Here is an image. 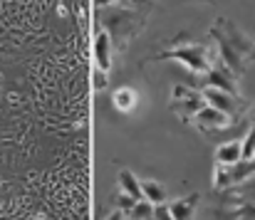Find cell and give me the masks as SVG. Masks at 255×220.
<instances>
[{"label": "cell", "instance_id": "1", "mask_svg": "<svg viewBox=\"0 0 255 220\" xmlns=\"http://www.w3.org/2000/svg\"><path fill=\"white\" fill-rule=\"evenodd\" d=\"M208 35H211V40L216 42V57L231 70V72L236 74V77H241V74L246 72V62L253 57V50H255V40H251L233 20H228V17H218L216 22H213V27L208 30Z\"/></svg>", "mask_w": 255, "mask_h": 220}, {"label": "cell", "instance_id": "2", "mask_svg": "<svg viewBox=\"0 0 255 220\" xmlns=\"http://www.w3.org/2000/svg\"><path fill=\"white\" fill-rule=\"evenodd\" d=\"M156 60H176V62L186 65V70L193 74V77L201 79L203 74L213 67V62H216L218 57H213V52H211V47H208L206 42L193 40L191 35L183 32V35H178L176 40H171L164 50L149 55V57L144 60V65H146V62H156Z\"/></svg>", "mask_w": 255, "mask_h": 220}, {"label": "cell", "instance_id": "3", "mask_svg": "<svg viewBox=\"0 0 255 220\" xmlns=\"http://www.w3.org/2000/svg\"><path fill=\"white\" fill-rule=\"evenodd\" d=\"M144 22H146V10L141 7H109L102 12V27L119 52L129 47V42L144 27Z\"/></svg>", "mask_w": 255, "mask_h": 220}, {"label": "cell", "instance_id": "4", "mask_svg": "<svg viewBox=\"0 0 255 220\" xmlns=\"http://www.w3.org/2000/svg\"><path fill=\"white\" fill-rule=\"evenodd\" d=\"M206 107V99L201 92L186 87V84H176L173 92H171V102H169V109H173L183 121H193V116Z\"/></svg>", "mask_w": 255, "mask_h": 220}, {"label": "cell", "instance_id": "5", "mask_svg": "<svg viewBox=\"0 0 255 220\" xmlns=\"http://www.w3.org/2000/svg\"><path fill=\"white\" fill-rule=\"evenodd\" d=\"M255 176V163L253 161H238L233 166H218L216 163V173H213V188L216 191H228L233 186L246 183L248 178Z\"/></svg>", "mask_w": 255, "mask_h": 220}, {"label": "cell", "instance_id": "6", "mask_svg": "<svg viewBox=\"0 0 255 220\" xmlns=\"http://www.w3.org/2000/svg\"><path fill=\"white\" fill-rule=\"evenodd\" d=\"M201 94H203L206 104L216 107V109L223 111V114H228L233 121H241V116H243L246 109H248V104L243 102V97H236V94H228V92H221V89H213V87L201 89Z\"/></svg>", "mask_w": 255, "mask_h": 220}, {"label": "cell", "instance_id": "7", "mask_svg": "<svg viewBox=\"0 0 255 220\" xmlns=\"http://www.w3.org/2000/svg\"><path fill=\"white\" fill-rule=\"evenodd\" d=\"M198 84H201V89L213 87V89H221V92H228V94L241 97V89H238V77L231 72V70H228V67L221 62V60H216V62H213V67H211L208 72L198 79Z\"/></svg>", "mask_w": 255, "mask_h": 220}, {"label": "cell", "instance_id": "8", "mask_svg": "<svg viewBox=\"0 0 255 220\" xmlns=\"http://www.w3.org/2000/svg\"><path fill=\"white\" fill-rule=\"evenodd\" d=\"M193 124H196V129L198 131H206V134H213V131H223V129H228V126H233L236 121L228 116V114H223V111H218L216 107H211V104H206L196 116H193Z\"/></svg>", "mask_w": 255, "mask_h": 220}, {"label": "cell", "instance_id": "9", "mask_svg": "<svg viewBox=\"0 0 255 220\" xmlns=\"http://www.w3.org/2000/svg\"><path fill=\"white\" fill-rule=\"evenodd\" d=\"M198 201H201V193H191L186 198H178V201L169 203V211L173 216V220H193L196 218Z\"/></svg>", "mask_w": 255, "mask_h": 220}, {"label": "cell", "instance_id": "10", "mask_svg": "<svg viewBox=\"0 0 255 220\" xmlns=\"http://www.w3.org/2000/svg\"><path fill=\"white\" fill-rule=\"evenodd\" d=\"M109 45H112L109 35H107L104 30L97 32V37H94V62H97V70H102V72H107V70L112 67V52H109Z\"/></svg>", "mask_w": 255, "mask_h": 220}, {"label": "cell", "instance_id": "11", "mask_svg": "<svg viewBox=\"0 0 255 220\" xmlns=\"http://www.w3.org/2000/svg\"><path fill=\"white\" fill-rule=\"evenodd\" d=\"M243 161V141H226L216 148V163L218 166H233Z\"/></svg>", "mask_w": 255, "mask_h": 220}, {"label": "cell", "instance_id": "12", "mask_svg": "<svg viewBox=\"0 0 255 220\" xmlns=\"http://www.w3.org/2000/svg\"><path fill=\"white\" fill-rule=\"evenodd\" d=\"M139 183H141V193H144V198L151 201L154 206H159V203L166 201V188H164L159 181H154V178H141Z\"/></svg>", "mask_w": 255, "mask_h": 220}, {"label": "cell", "instance_id": "13", "mask_svg": "<svg viewBox=\"0 0 255 220\" xmlns=\"http://www.w3.org/2000/svg\"><path fill=\"white\" fill-rule=\"evenodd\" d=\"M119 186H122V193L136 198V201H144V193H141V183L139 178L131 173V171H122L119 173Z\"/></svg>", "mask_w": 255, "mask_h": 220}, {"label": "cell", "instance_id": "14", "mask_svg": "<svg viewBox=\"0 0 255 220\" xmlns=\"http://www.w3.org/2000/svg\"><path fill=\"white\" fill-rule=\"evenodd\" d=\"M136 92L134 89H119V92H114V104H117V109H122V111H131L134 109V104H136Z\"/></svg>", "mask_w": 255, "mask_h": 220}, {"label": "cell", "instance_id": "15", "mask_svg": "<svg viewBox=\"0 0 255 220\" xmlns=\"http://www.w3.org/2000/svg\"><path fill=\"white\" fill-rule=\"evenodd\" d=\"M253 156H255V119H253V124H251L248 136L243 139V158L246 161H253Z\"/></svg>", "mask_w": 255, "mask_h": 220}, {"label": "cell", "instance_id": "16", "mask_svg": "<svg viewBox=\"0 0 255 220\" xmlns=\"http://www.w3.org/2000/svg\"><path fill=\"white\" fill-rule=\"evenodd\" d=\"M136 203H139V201H136V198H131V196H127V193H122V196L117 198V206H119V211H122V213H127V216L131 213V208H134Z\"/></svg>", "mask_w": 255, "mask_h": 220}, {"label": "cell", "instance_id": "17", "mask_svg": "<svg viewBox=\"0 0 255 220\" xmlns=\"http://www.w3.org/2000/svg\"><path fill=\"white\" fill-rule=\"evenodd\" d=\"M154 220H173V216H171V211H169V206H164V203L154 206Z\"/></svg>", "mask_w": 255, "mask_h": 220}, {"label": "cell", "instance_id": "18", "mask_svg": "<svg viewBox=\"0 0 255 220\" xmlns=\"http://www.w3.org/2000/svg\"><path fill=\"white\" fill-rule=\"evenodd\" d=\"M94 87H97V89L107 87V74L102 72V70H97V72H94Z\"/></svg>", "mask_w": 255, "mask_h": 220}, {"label": "cell", "instance_id": "19", "mask_svg": "<svg viewBox=\"0 0 255 220\" xmlns=\"http://www.w3.org/2000/svg\"><path fill=\"white\" fill-rule=\"evenodd\" d=\"M131 2H134L136 7H141V10H151V7L156 5L154 0H131Z\"/></svg>", "mask_w": 255, "mask_h": 220}, {"label": "cell", "instance_id": "20", "mask_svg": "<svg viewBox=\"0 0 255 220\" xmlns=\"http://www.w3.org/2000/svg\"><path fill=\"white\" fill-rule=\"evenodd\" d=\"M117 2H124V0H94V7H109V5H117Z\"/></svg>", "mask_w": 255, "mask_h": 220}, {"label": "cell", "instance_id": "21", "mask_svg": "<svg viewBox=\"0 0 255 220\" xmlns=\"http://www.w3.org/2000/svg\"><path fill=\"white\" fill-rule=\"evenodd\" d=\"M107 220H122V211H114V213H112Z\"/></svg>", "mask_w": 255, "mask_h": 220}, {"label": "cell", "instance_id": "22", "mask_svg": "<svg viewBox=\"0 0 255 220\" xmlns=\"http://www.w3.org/2000/svg\"><path fill=\"white\" fill-rule=\"evenodd\" d=\"M251 60H255V50H253V57H251Z\"/></svg>", "mask_w": 255, "mask_h": 220}, {"label": "cell", "instance_id": "23", "mask_svg": "<svg viewBox=\"0 0 255 220\" xmlns=\"http://www.w3.org/2000/svg\"><path fill=\"white\" fill-rule=\"evenodd\" d=\"M203 2H213V0H203Z\"/></svg>", "mask_w": 255, "mask_h": 220}, {"label": "cell", "instance_id": "24", "mask_svg": "<svg viewBox=\"0 0 255 220\" xmlns=\"http://www.w3.org/2000/svg\"><path fill=\"white\" fill-rule=\"evenodd\" d=\"M253 163H255V156H253Z\"/></svg>", "mask_w": 255, "mask_h": 220}, {"label": "cell", "instance_id": "25", "mask_svg": "<svg viewBox=\"0 0 255 220\" xmlns=\"http://www.w3.org/2000/svg\"><path fill=\"white\" fill-rule=\"evenodd\" d=\"M253 119H255V114H253Z\"/></svg>", "mask_w": 255, "mask_h": 220}]
</instances>
